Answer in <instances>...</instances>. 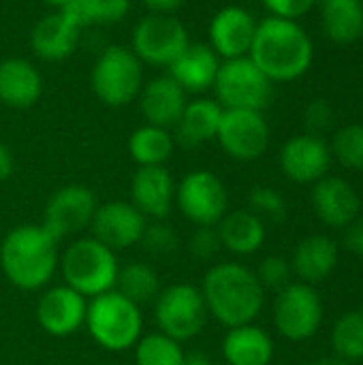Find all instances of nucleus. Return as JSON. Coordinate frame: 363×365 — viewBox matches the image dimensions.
Segmentation results:
<instances>
[{
	"mask_svg": "<svg viewBox=\"0 0 363 365\" xmlns=\"http://www.w3.org/2000/svg\"><path fill=\"white\" fill-rule=\"evenodd\" d=\"M208 317L223 327H240L255 323L265 306V289L257 274L235 261L214 263L199 287Z\"/></svg>",
	"mask_w": 363,
	"mask_h": 365,
	"instance_id": "1",
	"label": "nucleus"
},
{
	"mask_svg": "<svg viewBox=\"0 0 363 365\" xmlns=\"http://www.w3.org/2000/svg\"><path fill=\"white\" fill-rule=\"evenodd\" d=\"M248 58L272 83H287L308 73L315 47L312 38L297 21L270 15L257 24Z\"/></svg>",
	"mask_w": 363,
	"mask_h": 365,
	"instance_id": "2",
	"label": "nucleus"
},
{
	"mask_svg": "<svg viewBox=\"0 0 363 365\" xmlns=\"http://www.w3.org/2000/svg\"><path fill=\"white\" fill-rule=\"evenodd\" d=\"M58 244L41 225H19L0 244V269L19 291H41L49 287L58 272Z\"/></svg>",
	"mask_w": 363,
	"mask_h": 365,
	"instance_id": "3",
	"label": "nucleus"
},
{
	"mask_svg": "<svg viewBox=\"0 0 363 365\" xmlns=\"http://www.w3.org/2000/svg\"><path fill=\"white\" fill-rule=\"evenodd\" d=\"M58 272L66 287L86 299H92L116 289L120 263L111 248L90 235L73 240L60 252Z\"/></svg>",
	"mask_w": 363,
	"mask_h": 365,
	"instance_id": "4",
	"label": "nucleus"
},
{
	"mask_svg": "<svg viewBox=\"0 0 363 365\" xmlns=\"http://www.w3.org/2000/svg\"><path fill=\"white\" fill-rule=\"evenodd\" d=\"M83 327L103 351L122 353L131 351L143 336V312L141 306L113 289L88 299Z\"/></svg>",
	"mask_w": 363,
	"mask_h": 365,
	"instance_id": "5",
	"label": "nucleus"
},
{
	"mask_svg": "<svg viewBox=\"0 0 363 365\" xmlns=\"http://www.w3.org/2000/svg\"><path fill=\"white\" fill-rule=\"evenodd\" d=\"M143 64L128 45H107L90 71V88L107 107H126L143 88Z\"/></svg>",
	"mask_w": 363,
	"mask_h": 365,
	"instance_id": "6",
	"label": "nucleus"
},
{
	"mask_svg": "<svg viewBox=\"0 0 363 365\" xmlns=\"http://www.w3.org/2000/svg\"><path fill=\"white\" fill-rule=\"evenodd\" d=\"M212 92L223 109L263 111L272 101L274 83L248 56H244L220 62Z\"/></svg>",
	"mask_w": 363,
	"mask_h": 365,
	"instance_id": "7",
	"label": "nucleus"
},
{
	"mask_svg": "<svg viewBox=\"0 0 363 365\" xmlns=\"http://www.w3.org/2000/svg\"><path fill=\"white\" fill-rule=\"evenodd\" d=\"M154 321L158 331L178 342L197 338L208 323V308L199 287L175 282L160 289L154 299Z\"/></svg>",
	"mask_w": 363,
	"mask_h": 365,
	"instance_id": "8",
	"label": "nucleus"
},
{
	"mask_svg": "<svg viewBox=\"0 0 363 365\" xmlns=\"http://www.w3.org/2000/svg\"><path fill=\"white\" fill-rule=\"evenodd\" d=\"M188 43V30L175 15L148 13L133 26L128 47L143 66L169 68Z\"/></svg>",
	"mask_w": 363,
	"mask_h": 365,
	"instance_id": "9",
	"label": "nucleus"
},
{
	"mask_svg": "<svg viewBox=\"0 0 363 365\" xmlns=\"http://www.w3.org/2000/svg\"><path fill=\"white\" fill-rule=\"evenodd\" d=\"M323 299L312 284L291 282L276 293L274 327L289 342H306L323 325Z\"/></svg>",
	"mask_w": 363,
	"mask_h": 365,
	"instance_id": "10",
	"label": "nucleus"
},
{
	"mask_svg": "<svg viewBox=\"0 0 363 365\" xmlns=\"http://www.w3.org/2000/svg\"><path fill=\"white\" fill-rule=\"evenodd\" d=\"M175 207L195 227H216L229 212L227 186L216 173L195 169L175 184Z\"/></svg>",
	"mask_w": 363,
	"mask_h": 365,
	"instance_id": "11",
	"label": "nucleus"
},
{
	"mask_svg": "<svg viewBox=\"0 0 363 365\" xmlns=\"http://www.w3.org/2000/svg\"><path fill=\"white\" fill-rule=\"evenodd\" d=\"M98 203L94 192L81 184H68L58 188L45 203L41 227L56 240L62 242L66 237L79 235L90 229L94 212Z\"/></svg>",
	"mask_w": 363,
	"mask_h": 365,
	"instance_id": "12",
	"label": "nucleus"
},
{
	"mask_svg": "<svg viewBox=\"0 0 363 365\" xmlns=\"http://www.w3.org/2000/svg\"><path fill=\"white\" fill-rule=\"evenodd\" d=\"M216 141L233 160L250 163L261 158L270 145V124L263 111L255 109H225Z\"/></svg>",
	"mask_w": 363,
	"mask_h": 365,
	"instance_id": "13",
	"label": "nucleus"
},
{
	"mask_svg": "<svg viewBox=\"0 0 363 365\" xmlns=\"http://www.w3.org/2000/svg\"><path fill=\"white\" fill-rule=\"evenodd\" d=\"M148 227V218L131 201H107L96 207L92 218V237L113 252L137 246Z\"/></svg>",
	"mask_w": 363,
	"mask_h": 365,
	"instance_id": "14",
	"label": "nucleus"
},
{
	"mask_svg": "<svg viewBox=\"0 0 363 365\" xmlns=\"http://www.w3.org/2000/svg\"><path fill=\"white\" fill-rule=\"evenodd\" d=\"M257 24L259 21L248 9L237 4L223 6L210 19L208 45L216 51L220 60L244 58L250 53Z\"/></svg>",
	"mask_w": 363,
	"mask_h": 365,
	"instance_id": "15",
	"label": "nucleus"
},
{
	"mask_svg": "<svg viewBox=\"0 0 363 365\" xmlns=\"http://www.w3.org/2000/svg\"><path fill=\"white\" fill-rule=\"evenodd\" d=\"M88 299L66 284H56L43 291L36 302V321L51 338H68L86 323Z\"/></svg>",
	"mask_w": 363,
	"mask_h": 365,
	"instance_id": "16",
	"label": "nucleus"
},
{
	"mask_svg": "<svg viewBox=\"0 0 363 365\" xmlns=\"http://www.w3.org/2000/svg\"><path fill=\"white\" fill-rule=\"evenodd\" d=\"M332 165L329 145L317 135L291 137L280 150V169L295 184H317Z\"/></svg>",
	"mask_w": 363,
	"mask_h": 365,
	"instance_id": "17",
	"label": "nucleus"
},
{
	"mask_svg": "<svg viewBox=\"0 0 363 365\" xmlns=\"http://www.w3.org/2000/svg\"><path fill=\"white\" fill-rule=\"evenodd\" d=\"M131 203L148 220H165L175 205V180L167 167H137L131 178Z\"/></svg>",
	"mask_w": 363,
	"mask_h": 365,
	"instance_id": "18",
	"label": "nucleus"
},
{
	"mask_svg": "<svg viewBox=\"0 0 363 365\" xmlns=\"http://www.w3.org/2000/svg\"><path fill=\"white\" fill-rule=\"evenodd\" d=\"M139 111L145 124H154L160 128H175L186 103L188 94L175 83V79L167 73L156 75L143 81V88L137 96Z\"/></svg>",
	"mask_w": 363,
	"mask_h": 365,
	"instance_id": "19",
	"label": "nucleus"
},
{
	"mask_svg": "<svg viewBox=\"0 0 363 365\" xmlns=\"http://www.w3.org/2000/svg\"><path fill=\"white\" fill-rule=\"evenodd\" d=\"M43 75L36 64L21 56L0 60V103L11 109H30L43 96Z\"/></svg>",
	"mask_w": 363,
	"mask_h": 365,
	"instance_id": "20",
	"label": "nucleus"
},
{
	"mask_svg": "<svg viewBox=\"0 0 363 365\" xmlns=\"http://www.w3.org/2000/svg\"><path fill=\"white\" fill-rule=\"evenodd\" d=\"M220 62L223 60L208 43H188V47L171 62L167 75H171L188 96H201L214 88Z\"/></svg>",
	"mask_w": 363,
	"mask_h": 365,
	"instance_id": "21",
	"label": "nucleus"
},
{
	"mask_svg": "<svg viewBox=\"0 0 363 365\" xmlns=\"http://www.w3.org/2000/svg\"><path fill=\"white\" fill-rule=\"evenodd\" d=\"M312 207L323 225L344 229L359 216L362 203L347 180L325 175L312 186Z\"/></svg>",
	"mask_w": 363,
	"mask_h": 365,
	"instance_id": "22",
	"label": "nucleus"
},
{
	"mask_svg": "<svg viewBox=\"0 0 363 365\" xmlns=\"http://www.w3.org/2000/svg\"><path fill=\"white\" fill-rule=\"evenodd\" d=\"M81 30L62 13L51 11L30 30V49L45 62H62L77 49Z\"/></svg>",
	"mask_w": 363,
	"mask_h": 365,
	"instance_id": "23",
	"label": "nucleus"
},
{
	"mask_svg": "<svg viewBox=\"0 0 363 365\" xmlns=\"http://www.w3.org/2000/svg\"><path fill=\"white\" fill-rule=\"evenodd\" d=\"M223 111L225 109L214 98H208V96L190 98L173 128L175 143L184 148H199L216 139Z\"/></svg>",
	"mask_w": 363,
	"mask_h": 365,
	"instance_id": "24",
	"label": "nucleus"
},
{
	"mask_svg": "<svg viewBox=\"0 0 363 365\" xmlns=\"http://www.w3.org/2000/svg\"><path fill=\"white\" fill-rule=\"evenodd\" d=\"M291 269L306 284H319L332 276L338 265V246L327 235H308L302 240L291 257Z\"/></svg>",
	"mask_w": 363,
	"mask_h": 365,
	"instance_id": "25",
	"label": "nucleus"
},
{
	"mask_svg": "<svg viewBox=\"0 0 363 365\" xmlns=\"http://www.w3.org/2000/svg\"><path fill=\"white\" fill-rule=\"evenodd\" d=\"M274 351L272 336L255 323L231 327L223 338V357L227 365H270Z\"/></svg>",
	"mask_w": 363,
	"mask_h": 365,
	"instance_id": "26",
	"label": "nucleus"
},
{
	"mask_svg": "<svg viewBox=\"0 0 363 365\" xmlns=\"http://www.w3.org/2000/svg\"><path fill=\"white\" fill-rule=\"evenodd\" d=\"M220 246L237 257H250L261 250L267 237L265 222L250 210H233L216 225Z\"/></svg>",
	"mask_w": 363,
	"mask_h": 365,
	"instance_id": "27",
	"label": "nucleus"
},
{
	"mask_svg": "<svg viewBox=\"0 0 363 365\" xmlns=\"http://www.w3.org/2000/svg\"><path fill=\"white\" fill-rule=\"evenodd\" d=\"M173 150L175 137L169 128L143 122L128 137V156L137 167H165Z\"/></svg>",
	"mask_w": 363,
	"mask_h": 365,
	"instance_id": "28",
	"label": "nucleus"
},
{
	"mask_svg": "<svg viewBox=\"0 0 363 365\" xmlns=\"http://www.w3.org/2000/svg\"><path fill=\"white\" fill-rule=\"evenodd\" d=\"M323 30L327 38L340 45L355 43L363 34L362 0H327L323 2Z\"/></svg>",
	"mask_w": 363,
	"mask_h": 365,
	"instance_id": "29",
	"label": "nucleus"
},
{
	"mask_svg": "<svg viewBox=\"0 0 363 365\" xmlns=\"http://www.w3.org/2000/svg\"><path fill=\"white\" fill-rule=\"evenodd\" d=\"M79 30L90 26H111L131 13V0H71L60 9Z\"/></svg>",
	"mask_w": 363,
	"mask_h": 365,
	"instance_id": "30",
	"label": "nucleus"
},
{
	"mask_svg": "<svg viewBox=\"0 0 363 365\" xmlns=\"http://www.w3.org/2000/svg\"><path fill=\"white\" fill-rule=\"evenodd\" d=\"M116 291L135 302L137 306L150 304L160 293V276L158 272L143 261H131L118 272Z\"/></svg>",
	"mask_w": 363,
	"mask_h": 365,
	"instance_id": "31",
	"label": "nucleus"
},
{
	"mask_svg": "<svg viewBox=\"0 0 363 365\" xmlns=\"http://www.w3.org/2000/svg\"><path fill=\"white\" fill-rule=\"evenodd\" d=\"M135 365H184L186 351L182 342L165 336L163 331L143 334L133 346Z\"/></svg>",
	"mask_w": 363,
	"mask_h": 365,
	"instance_id": "32",
	"label": "nucleus"
},
{
	"mask_svg": "<svg viewBox=\"0 0 363 365\" xmlns=\"http://www.w3.org/2000/svg\"><path fill=\"white\" fill-rule=\"evenodd\" d=\"M332 349L344 361L363 359V310L342 314L332 329Z\"/></svg>",
	"mask_w": 363,
	"mask_h": 365,
	"instance_id": "33",
	"label": "nucleus"
},
{
	"mask_svg": "<svg viewBox=\"0 0 363 365\" xmlns=\"http://www.w3.org/2000/svg\"><path fill=\"white\" fill-rule=\"evenodd\" d=\"M332 156L353 171H363V124H349L334 135Z\"/></svg>",
	"mask_w": 363,
	"mask_h": 365,
	"instance_id": "34",
	"label": "nucleus"
},
{
	"mask_svg": "<svg viewBox=\"0 0 363 365\" xmlns=\"http://www.w3.org/2000/svg\"><path fill=\"white\" fill-rule=\"evenodd\" d=\"M248 203H250V212L257 214L263 222L265 220L280 222L287 216V203H285L282 195L274 188H267V186L252 188Z\"/></svg>",
	"mask_w": 363,
	"mask_h": 365,
	"instance_id": "35",
	"label": "nucleus"
},
{
	"mask_svg": "<svg viewBox=\"0 0 363 365\" xmlns=\"http://www.w3.org/2000/svg\"><path fill=\"white\" fill-rule=\"evenodd\" d=\"M139 244L152 257H169L178 250V235L173 227H169L165 220H148V227Z\"/></svg>",
	"mask_w": 363,
	"mask_h": 365,
	"instance_id": "36",
	"label": "nucleus"
},
{
	"mask_svg": "<svg viewBox=\"0 0 363 365\" xmlns=\"http://www.w3.org/2000/svg\"><path fill=\"white\" fill-rule=\"evenodd\" d=\"M261 287L265 291H282L285 287L291 284V276H293V269H291V263L285 259V257H278V255H270L265 257L261 263H259V269L255 272Z\"/></svg>",
	"mask_w": 363,
	"mask_h": 365,
	"instance_id": "37",
	"label": "nucleus"
},
{
	"mask_svg": "<svg viewBox=\"0 0 363 365\" xmlns=\"http://www.w3.org/2000/svg\"><path fill=\"white\" fill-rule=\"evenodd\" d=\"M220 237L216 227H197L188 240V250L199 261H210L220 250Z\"/></svg>",
	"mask_w": 363,
	"mask_h": 365,
	"instance_id": "38",
	"label": "nucleus"
},
{
	"mask_svg": "<svg viewBox=\"0 0 363 365\" xmlns=\"http://www.w3.org/2000/svg\"><path fill=\"white\" fill-rule=\"evenodd\" d=\"M304 122H306V128H308V135H317L319 133H325L332 122H334V111L332 107L323 101V98H317L315 103H310L306 107V113H304Z\"/></svg>",
	"mask_w": 363,
	"mask_h": 365,
	"instance_id": "39",
	"label": "nucleus"
},
{
	"mask_svg": "<svg viewBox=\"0 0 363 365\" xmlns=\"http://www.w3.org/2000/svg\"><path fill=\"white\" fill-rule=\"evenodd\" d=\"M261 2L272 17H282L293 21L304 17L317 4V0H261Z\"/></svg>",
	"mask_w": 363,
	"mask_h": 365,
	"instance_id": "40",
	"label": "nucleus"
},
{
	"mask_svg": "<svg viewBox=\"0 0 363 365\" xmlns=\"http://www.w3.org/2000/svg\"><path fill=\"white\" fill-rule=\"evenodd\" d=\"M344 246L347 250L363 257V218H355L349 227H344Z\"/></svg>",
	"mask_w": 363,
	"mask_h": 365,
	"instance_id": "41",
	"label": "nucleus"
},
{
	"mask_svg": "<svg viewBox=\"0 0 363 365\" xmlns=\"http://www.w3.org/2000/svg\"><path fill=\"white\" fill-rule=\"evenodd\" d=\"M184 0H141L148 13L154 15H175Z\"/></svg>",
	"mask_w": 363,
	"mask_h": 365,
	"instance_id": "42",
	"label": "nucleus"
},
{
	"mask_svg": "<svg viewBox=\"0 0 363 365\" xmlns=\"http://www.w3.org/2000/svg\"><path fill=\"white\" fill-rule=\"evenodd\" d=\"M15 171V158H13V152L9 150L6 143L0 141V184L6 182Z\"/></svg>",
	"mask_w": 363,
	"mask_h": 365,
	"instance_id": "43",
	"label": "nucleus"
},
{
	"mask_svg": "<svg viewBox=\"0 0 363 365\" xmlns=\"http://www.w3.org/2000/svg\"><path fill=\"white\" fill-rule=\"evenodd\" d=\"M184 365H212V359L203 353H186L184 357Z\"/></svg>",
	"mask_w": 363,
	"mask_h": 365,
	"instance_id": "44",
	"label": "nucleus"
},
{
	"mask_svg": "<svg viewBox=\"0 0 363 365\" xmlns=\"http://www.w3.org/2000/svg\"><path fill=\"white\" fill-rule=\"evenodd\" d=\"M312 365H351L349 361H344L342 357H338V355H334V357H323V359H319V361H315Z\"/></svg>",
	"mask_w": 363,
	"mask_h": 365,
	"instance_id": "45",
	"label": "nucleus"
},
{
	"mask_svg": "<svg viewBox=\"0 0 363 365\" xmlns=\"http://www.w3.org/2000/svg\"><path fill=\"white\" fill-rule=\"evenodd\" d=\"M39 2H43V4L49 6L51 11H60V9H64L71 0H39Z\"/></svg>",
	"mask_w": 363,
	"mask_h": 365,
	"instance_id": "46",
	"label": "nucleus"
},
{
	"mask_svg": "<svg viewBox=\"0 0 363 365\" xmlns=\"http://www.w3.org/2000/svg\"><path fill=\"white\" fill-rule=\"evenodd\" d=\"M323 2H327V0H323Z\"/></svg>",
	"mask_w": 363,
	"mask_h": 365,
	"instance_id": "47",
	"label": "nucleus"
},
{
	"mask_svg": "<svg viewBox=\"0 0 363 365\" xmlns=\"http://www.w3.org/2000/svg\"><path fill=\"white\" fill-rule=\"evenodd\" d=\"M362 4H363V0H362Z\"/></svg>",
	"mask_w": 363,
	"mask_h": 365,
	"instance_id": "48",
	"label": "nucleus"
}]
</instances>
